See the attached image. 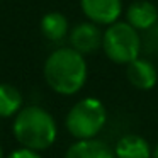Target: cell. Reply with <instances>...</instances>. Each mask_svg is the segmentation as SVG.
Listing matches in <instances>:
<instances>
[{"label": "cell", "mask_w": 158, "mask_h": 158, "mask_svg": "<svg viewBox=\"0 0 158 158\" xmlns=\"http://www.w3.org/2000/svg\"><path fill=\"white\" fill-rule=\"evenodd\" d=\"M39 29L41 34L44 36V39H48L49 43H60L66 38L68 34V21L66 17L58 10L46 12L39 21Z\"/></svg>", "instance_id": "obj_11"}, {"label": "cell", "mask_w": 158, "mask_h": 158, "mask_svg": "<svg viewBox=\"0 0 158 158\" xmlns=\"http://www.w3.org/2000/svg\"><path fill=\"white\" fill-rule=\"evenodd\" d=\"M24 107L22 92L12 83L0 82V119H14Z\"/></svg>", "instance_id": "obj_12"}, {"label": "cell", "mask_w": 158, "mask_h": 158, "mask_svg": "<svg viewBox=\"0 0 158 158\" xmlns=\"http://www.w3.org/2000/svg\"><path fill=\"white\" fill-rule=\"evenodd\" d=\"M12 134L21 146L44 151L55 144L58 138V124L48 109L29 104L12 119Z\"/></svg>", "instance_id": "obj_2"}, {"label": "cell", "mask_w": 158, "mask_h": 158, "mask_svg": "<svg viewBox=\"0 0 158 158\" xmlns=\"http://www.w3.org/2000/svg\"><path fill=\"white\" fill-rule=\"evenodd\" d=\"M80 9L90 22L97 26H110L123 14L121 0H80Z\"/></svg>", "instance_id": "obj_5"}, {"label": "cell", "mask_w": 158, "mask_h": 158, "mask_svg": "<svg viewBox=\"0 0 158 158\" xmlns=\"http://www.w3.org/2000/svg\"><path fill=\"white\" fill-rule=\"evenodd\" d=\"M65 158H116L114 150L99 138L75 139L65 151Z\"/></svg>", "instance_id": "obj_9"}, {"label": "cell", "mask_w": 158, "mask_h": 158, "mask_svg": "<svg viewBox=\"0 0 158 158\" xmlns=\"http://www.w3.org/2000/svg\"><path fill=\"white\" fill-rule=\"evenodd\" d=\"M43 77L58 95H77L89 78V65L82 53L72 46H63L49 53L43 65Z\"/></svg>", "instance_id": "obj_1"}, {"label": "cell", "mask_w": 158, "mask_h": 158, "mask_svg": "<svg viewBox=\"0 0 158 158\" xmlns=\"http://www.w3.org/2000/svg\"><path fill=\"white\" fill-rule=\"evenodd\" d=\"M102 36L104 31L100 29V26L87 21L72 27L68 38H70V46L85 56L102 48Z\"/></svg>", "instance_id": "obj_6"}, {"label": "cell", "mask_w": 158, "mask_h": 158, "mask_svg": "<svg viewBox=\"0 0 158 158\" xmlns=\"http://www.w3.org/2000/svg\"><path fill=\"white\" fill-rule=\"evenodd\" d=\"M141 36L139 31L127 24L126 21H117L107 26L102 36L104 55L116 65H129L141 55Z\"/></svg>", "instance_id": "obj_4"}, {"label": "cell", "mask_w": 158, "mask_h": 158, "mask_svg": "<svg viewBox=\"0 0 158 158\" xmlns=\"http://www.w3.org/2000/svg\"><path fill=\"white\" fill-rule=\"evenodd\" d=\"M0 158H5V151H4V148H2V144H0Z\"/></svg>", "instance_id": "obj_15"}, {"label": "cell", "mask_w": 158, "mask_h": 158, "mask_svg": "<svg viewBox=\"0 0 158 158\" xmlns=\"http://www.w3.org/2000/svg\"><path fill=\"white\" fill-rule=\"evenodd\" d=\"M112 150L116 158H151L153 155V148L146 138L134 133L121 136Z\"/></svg>", "instance_id": "obj_10"}, {"label": "cell", "mask_w": 158, "mask_h": 158, "mask_svg": "<svg viewBox=\"0 0 158 158\" xmlns=\"http://www.w3.org/2000/svg\"><path fill=\"white\" fill-rule=\"evenodd\" d=\"M151 158H158V143L153 146V155H151Z\"/></svg>", "instance_id": "obj_14"}, {"label": "cell", "mask_w": 158, "mask_h": 158, "mask_svg": "<svg viewBox=\"0 0 158 158\" xmlns=\"http://www.w3.org/2000/svg\"><path fill=\"white\" fill-rule=\"evenodd\" d=\"M126 78L134 89L151 90L158 82V70L150 60L139 56L126 65Z\"/></svg>", "instance_id": "obj_7"}, {"label": "cell", "mask_w": 158, "mask_h": 158, "mask_svg": "<svg viewBox=\"0 0 158 158\" xmlns=\"http://www.w3.org/2000/svg\"><path fill=\"white\" fill-rule=\"evenodd\" d=\"M107 124V109L97 97L77 100L65 116V129L73 139H94Z\"/></svg>", "instance_id": "obj_3"}, {"label": "cell", "mask_w": 158, "mask_h": 158, "mask_svg": "<svg viewBox=\"0 0 158 158\" xmlns=\"http://www.w3.org/2000/svg\"><path fill=\"white\" fill-rule=\"evenodd\" d=\"M5 158H43V155H41V151L19 146V148H15V150H12L10 153L5 155Z\"/></svg>", "instance_id": "obj_13"}, {"label": "cell", "mask_w": 158, "mask_h": 158, "mask_svg": "<svg viewBox=\"0 0 158 158\" xmlns=\"http://www.w3.org/2000/svg\"><path fill=\"white\" fill-rule=\"evenodd\" d=\"M124 17L136 31H150L158 24V7L150 0H136L126 9Z\"/></svg>", "instance_id": "obj_8"}]
</instances>
